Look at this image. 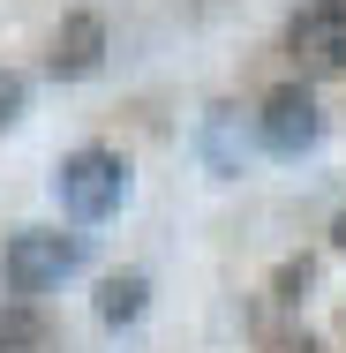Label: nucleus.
Masks as SVG:
<instances>
[{
    "instance_id": "1",
    "label": "nucleus",
    "mask_w": 346,
    "mask_h": 353,
    "mask_svg": "<svg viewBox=\"0 0 346 353\" xmlns=\"http://www.w3.org/2000/svg\"><path fill=\"white\" fill-rule=\"evenodd\" d=\"M83 263H90L83 233L15 225V233H8V248H0V285H8V293H23V301H38V293H61Z\"/></svg>"
},
{
    "instance_id": "2",
    "label": "nucleus",
    "mask_w": 346,
    "mask_h": 353,
    "mask_svg": "<svg viewBox=\"0 0 346 353\" xmlns=\"http://www.w3.org/2000/svg\"><path fill=\"white\" fill-rule=\"evenodd\" d=\"M128 158L121 150H106V143H83V150H68L61 158V173H53V196H61V211L75 218V225H106V218L128 203Z\"/></svg>"
},
{
    "instance_id": "3",
    "label": "nucleus",
    "mask_w": 346,
    "mask_h": 353,
    "mask_svg": "<svg viewBox=\"0 0 346 353\" xmlns=\"http://www.w3.org/2000/svg\"><path fill=\"white\" fill-rule=\"evenodd\" d=\"M256 143H264L271 158H309V150L324 143V105H316V90H309V83L264 90V105H256Z\"/></svg>"
},
{
    "instance_id": "4",
    "label": "nucleus",
    "mask_w": 346,
    "mask_h": 353,
    "mask_svg": "<svg viewBox=\"0 0 346 353\" xmlns=\"http://www.w3.org/2000/svg\"><path fill=\"white\" fill-rule=\"evenodd\" d=\"M286 53L301 75H346V0H301L286 15Z\"/></svg>"
},
{
    "instance_id": "5",
    "label": "nucleus",
    "mask_w": 346,
    "mask_h": 353,
    "mask_svg": "<svg viewBox=\"0 0 346 353\" xmlns=\"http://www.w3.org/2000/svg\"><path fill=\"white\" fill-rule=\"evenodd\" d=\"M106 68V23L83 8V15H61V30H53V46H46V75L53 83H83V75Z\"/></svg>"
},
{
    "instance_id": "6",
    "label": "nucleus",
    "mask_w": 346,
    "mask_h": 353,
    "mask_svg": "<svg viewBox=\"0 0 346 353\" xmlns=\"http://www.w3.org/2000/svg\"><path fill=\"white\" fill-rule=\"evenodd\" d=\"M46 339H53L46 308L23 293H0V353H46Z\"/></svg>"
},
{
    "instance_id": "7",
    "label": "nucleus",
    "mask_w": 346,
    "mask_h": 353,
    "mask_svg": "<svg viewBox=\"0 0 346 353\" xmlns=\"http://www.w3.org/2000/svg\"><path fill=\"white\" fill-rule=\"evenodd\" d=\"M143 308H151V279L143 271H113V279H98V323H136Z\"/></svg>"
},
{
    "instance_id": "8",
    "label": "nucleus",
    "mask_w": 346,
    "mask_h": 353,
    "mask_svg": "<svg viewBox=\"0 0 346 353\" xmlns=\"http://www.w3.org/2000/svg\"><path fill=\"white\" fill-rule=\"evenodd\" d=\"M23 105H30V75H23V68H0V128H15Z\"/></svg>"
},
{
    "instance_id": "9",
    "label": "nucleus",
    "mask_w": 346,
    "mask_h": 353,
    "mask_svg": "<svg viewBox=\"0 0 346 353\" xmlns=\"http://www.w3.org/2000/svg\"><path fill=\"white\" fill-rule=\"evenodd\" d=\"M309 279H316V263H309V256H301V263H286V271H278V301H301Z\"/></svg>"
},
{
    "instance_id": "10",
    "label": "nucleus",
    "mask_w": 346,
    "mask_h": 353,
    "mask_svg": "<svg viewBox=\"0 0 346 353\" xmlns=\"http://www.w3.org/2000/svg\"><path fill=\"white\" fill-rule=\"evenodd\" d=\"M264 353H324V346H316L309 331H278V339H271V346H264Z\"/></svg>"
},
{
    "instance_id": "11",
    "label": "nucleus",
    "mask_w": 346,
    "mask_h": 353,
    "mask_svg": "<svg viewBox=\"0 0 346 353\" xmlns=\"http://www.w3.org/2000/svg\"><path fill=\"white\" fill-rule=\"evenodd\" d=\"M331 241H339V256H346V211H339V218H331Z\"/></svg>"
}]
</instances>
